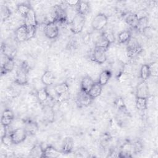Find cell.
I'll list each match as a JSON object with an SVG mask.
<instances>
[{"instance_id":"22","label":"cell","mask_w":158,"mask_h":158,"mask_svg":"<svg viewBox=\"0 0 158 158\" xmlns=\"http://www.w3.org/2000/svg\"><path fill=\"white\" fill-rule=\"evenodd\" d=\"M54 89H55L56 93L57 94V95L59 96V97L69 93V85L66 82H63V83L56 85L55 86H54Z\"/></svg>"},{"instance_id":"32","label":"cell","mask_w":158,"mask_h":158,"mask_svg":"<svg viewBox=\"0 0 158 158\" xmlns=\"http://www.w3.org/2000/svg\"><path fill=\"white\" fill-rule=\"evenodd\" d=\"M17 9V11L19 12V13L25 17V16L28 14V12L30 11V10L31 8L29 5L22 3V4H18Z\"/></svg>"},{"instance_id":"2","label":"cell","mask_w":158,"mask_h":158,"mask_svg":"<svg viewBox=\"0 0 158 158\" xmlns=\"http://www.w3.org/2000/svg\"><path fill=\"white\" fill-rule=\"evenodd\" d=\"M143 51L142 47L138 43V41L135 38L131 37L127 42V54L130 58L135 57Z\"/></svg>"},{"instance_id":"8","label":"cell","mask_w":158,"mask_h":158,"mask_svg":"<svg viewBox=\"0 0 158 158\" xmlns=\"http://www.w3.org/2000/svg\"><path fill=\"white\" fill-rule=\"evenodd\" d=\"M93 99L90 96L88 93L80 89L77 97V103L79 107H87L93 101Z\"/></svg>"},{"instance_id":"9","label":"cell","mask_w":158,"mask_h":158,"mask_svg":"<svg viewBox=\"0 0 158 158\" xmlns=\"http://www.w3.org/2000/svg\"><path fill=\"white\" fill-rule=\"evenodd\" d=\"M149 96V89L146 81H141L136 87V97L148 99Z\"/></svg>"},{"instance_id":"15","label":"cell","mask_w":158,"mask_h":158,"mask_svg":"<svg viewBox=\"0 0 158 158\" xmlns=\"http://www.w3.org/2000/svg\"><path fill=\"white\" fill-rule=\"evenodd\" d=\"M94 81L93 79L89 75H86L83 78L81 81V90L88 93L93 86Z\"/></svg>"},{"instance_id":"30","label":"cell","mask_w":158,"mask_h":158,"mask_svg":"<svg viewBox=\"0 0 158 158\" xmlns=\"http://www.w3.org/2000/svg\"><path fill=\"white\" fill-rule=\"evenodd\" d=\"M136 107L139 110H144L148 107V99L143 98H136Z\"/></svg>"},{"instance_id":"34","label":"cell","mask_w":158,"mask_h":158,"mask_svg":"<svg viewBox=\"0 0 158 158\" xmlns=\"http://www.w3.org/2000/svg\"><path fill=\"white\" fill-rule=\"evenodd\" d=\"M102 35L106 38V39L109 42L110 44H112L115 41V36L112 30H106L102 33Z\"/></svg>"},{"instance_id":"26","label":"cell","mask_w":158,"mask_h":158,"mask_svg":"<svg viewBox=\"0 0 158 158\" xmlns=\"http://www.w3.org/2000/svg\"><path fill=\"white\" fill-rule=\"evenodd\" d=\"M125 20L126 22L129 25H130L132 28L136 29L138 23V19L135 14H132V13L127 14V15H126L125 16Z\"/></svg>"},{"instance_id":"31","label":"cell","mask_w":158,"mask_h":158,"mask_svg":"<svg viewBox=\"0 0 158 158\" xmlns=\"http://www.w3.org/2000/svg\"><path fill=\"white\" fill-rule=\"evenodd\" d=\"M11 11L9 8L6 5L1 6V19L2 21H5L10 16Z\"/></svg>"},{"instance_id":"14","label":"cell","mask_w":158,"mask_h":158,"mask_svg":"<svg viewBox=\"0 0 158 158\" xmlns=\"http://www.w3.org/2000/svg\"><path fill=\"white\" fill-rule=\"evenodd\" d=\"M43 114L45 120L52 123L54 120V108L48 104H44L43 107Z\"/></svg>"},{"instance_id":"20","label":"cell","mask_w":158,"mask_h":158,"mask_svg":"<svg viewBox=\"0 0 158 158\" xmlns=\"http://www.w3.org/2000/svg\"><path fill=\"white\" fill-rule=\"evenodd\" d=\"M110 44L109 43V42L106 39V38L101 33V35H100L96 40L95 48H98L104 49L105 51H107Z\"/></svg>"},{"instance_id":"5","label":"cell","mask_w":158,"mask_h":158,"mask_svg":"<svg viewBox=\"0 0 158 158\" xmlns=\"http://www.w3.org/2000/svg\"><path fill=\"white\" fill-rule=\"evenodd\" d=\"M10 135L14 144H18L23 142L28 135L23 127H20L13 130L10 132Z\"/></svg>"},{"instance_id":"39","label":"cell","mask_w":158,"mask_h":158,"mask_svg":"<svg viewBox=\"0 0 158 158\" xmlns=\"http://www.w3.org/2000/svg\"><path fill=\"white\" fill-rule=\"evenodd\" d=\"M132 145H133V149L134 152H139L142 150L143 146L140 142L136 141L135 143L132 144Z\"/></svg>"},{"instance_id":"7","label":"cell","mask_w":158,"mask_h":158,"mask_svg":"<svg viewBox=\"0 0 158 158\" xmlns=\"http://www.w3.org/2000/svg\"><path fill=\"white\" fill-rule=\"evenodd\" d=\"M43 30L44 35L49 39H54L59 35V27L55 22L47 23Z\"/></svg>"},{"instance_id":"28","label":"cell","mask_w":158,"mask_h":158,"mask_svg":"<svg viewBox=\"0 0 158 158\" xmlns=\"http://www.w3.org/2000/svg\"><path fill=\"white\" fill-rule=\"evenodd\" d=\"M131 37V33L128 30H123L118 35V41L120 44L127 43Z\"/></svg>"},{"instance_id":"40","label":"cell","mask_w":158,"mask_h":158,"mask_svg":"<svg viewBox=\"0 0 158 158\" xmlns=\"http://www.w3.org/2000/svg\"><path fill=\"white\" fill-rule=\"evenodd\" d=\"M79 1H67L65 2L69 7H76L77 6Z\"/></svg>"},{"instance_id":"10","label":"cell","mask_w":158,"mask_h":158,"mask_svg":"<svg viewBox=\"0 0 158 158\" xmlns=\"http://www.w3.org/2000/svg\"><path fill=\"white\" fill-rule=\"evenodd\" d=\"M92 59L99 64L104 63L107 60L106 51L98 48H94L92 54Z\"/></svg>"},{"instance_id":"33","label":"cell","mask_w":158,"mask_h":158,"mask_svg":"<svg viewBox=\"0 0 158 158\" xmlns=\"http://www.w3.org/2000/svg\"><path fill=\"white\" fill-rule=\"evenodd\" d=\"M148 23H149V20H148V17H143V18L139 19L136 29L140 31H142L144 28H145L146 27L149 26Z\"/></svg>"},{"instance_id":"3","label":"cell","mask_w":158,"mask_h":158,"mask_svg":"<svg viewBox=\"0 0 158 158\" xmlns=\"http://www.w3.org/2000/svg\"><path fill=\"white\" fill-rule=\"evenodd\" d=\"M69 23L70 25V30L73 33H80L83 29L85 23V17L78 13Z\"/></svg>"},{"instance_id":"17","label":"cell","mask_w":158,"mask_h":158,"mask_svg":"<svg viewBox=\"0 0 158 158\" xmlns=\"http://www.w3.org/2000/svg\"><path fill=\"white\" fill-rule=\"evenodd\" d=\"M54 80H55L54 75L51 71H49V70L45 71L41 78V81L45 86L53 85Z\"/></svg>"},{"instance_id":"25","label":"cell","mask_w":158,"mask_h":158,"mask_svg":"<svg viewBox=\"0 0 158 158\" xmlns=\"http://www.w3.org/2000/svg\"><path fill=\"white\" fill-rule=\"evenodd\" d=\"M102 88V86L101 85H100L98 81L94 82L91 89L88 92V94L94 99L97 97H98L101 94Z\"/></svg>"},{"instance_id":"12","label":"cell","mask_w":158,"mask_h":158,"mask_svg":"<svg viewBox=\"0 0 158 158\" xmlns=\"http://www.w3.org/2000/svg\"><path fill=\"white\" fill-rule=\"evenodd\" d=\"M15 38L19 43L27 40V30L25 24L22 25L17 28L15 31Z\"/></svg>"},{"instance_id":"18","label":"cell","mask_w":158,"mask_h":158,"mask_svg":"<svg viewBox=\"0 0 158 158\" xmlns=\"http://www.w3.org/2000/svg\"><path fill=\"white\" fill-rule=\"evenodd\" d=\"M73 139L71 137H66L62 144V152L64 154L70 153L73 148Z\"/></svg>"},{"instance_id":"29","label":"cell","mask_w":158,"mask_h":158,"mask_svg":"<svg viewBox=\"0 0 158 158\" xmlns=\"http://www.w3.org/2000/svg\"><path fill=\"white\" fill-rule=\"evenodd\" d=\"M150 76L149 65L143 64L140 69V77L142 79V81H146Z\"/></svg>"},{"instance_id":"13","label":"cell","mask_w":158,"mask_h":158,"mask_svg":"<svg viewBox=\"0 0 158 158\" xmlns=\"http://www.w3.org/2000/svg\"><path fill=\"white\" fill-rule=\"evenodd\" d=\"M23 128L27 135H35L38 131V125L37 123L30 120L24 122Z\"/></svg>"},{"instance_id":"38","label":"cell","mask_w":158,"mask_h":158,"mask_svg":"<svg viewBox=\"0 0 158 158\" xmlns=\"http://www.w3.org/2000/svg\"><path fill=\"white\" fill-rule=\"evenodd\" d=\"M149 71H150V75L156 77L157 75V69H158L157 62H154L149 65Z\"/></svg>"},{"instance_id":"23","label":"cell","mask_w":158,"mask_h":158,"mask_svg":"<svg viewBox=\"0 0 158 158\" xmlns=\"http://www.w3.org/2000/svg\"><path fill=\"white\" fill-rule=\"evenodd\" d=\"M111 75H112V73L110 70H104L101 72L99 76V79L98 82L102 86H104L107 83V82L110 80Z\"/></svg>"},{"instance_id":"19","label":"cell","mask_w":158,"mask_h":158,"mask_svg":"<svg viewBox=\"0 0 158 158\" xmlns=\"http://www.w3.org/2000/svg\"><path fill=\"white\" fill-rule=\"evenodd\" d=\"M30 157H44V150L41 144H35L30 151Z\"/></svg>"},{"instance_id":"1","label":"cell","mask_w":158,"mask_h":158,"mask_svg":"<svg viewBox=\"0 0 158 158\" xmlns=\"http://www.w3.org/2000/svg\"><path fill=\"white\" fill-rule=\"evenodd\" d=\"M29 67L28 64L23 62L16 72L15 83L19 85H25L28 83V73Z\"/></svg>"},{"instance_id":"37","label":"cell","mask_w":158,"mask_h":158,"mask_svg":"<svg viewBox=\"0 0 158 158\" xmlns=\"http://www.w3.org/2000/svg\"><path fill=\"white\" fill-rule=\"evenodd\" d=\"M154 31V29L152 27H151V26H148L147 27L144 28L141 32L146 37H147L148 38H151L153 36Z\"/></svg>"},{"instance_id":"36","label":"cell","mask_w":158,"mask_h":158,"mask_svg":"<svg viewBox=\"0 0 158 158\" xmlns=\"http://www.w3.org/2000/svg\"><path fill=\"white\" fill-rule=\"evenodd\" d=\"M27 40L31 39L35 35L36 32V27L27 25Z\"/></svg>"},{"instance_id":"11","label":"cell","mask_w":158,"mask_h":158,"mask_svg":"<svg viewBox=\"0 0 158 158\" xmlns=\"http://www.w3.org/2000/svg\"><path fill=\"white\" fill-rule=\"evenodd\" d=\"M14 120V114L10 109H7L2 112L1 119V124L8 127L10 125Z\"/></svg>"},{"instance_id":"27","label":"cell","mask_w":158,"mask_h":158,"mask_svg":"<svg viewBox=\"0 0 158 158\" xmlns=\"http://www.w3.org/2000/svg\"><path fill=\"white\" fill-rule=\"evenodd\" d=\"M89 5L86 1H79V2L77 6V12L83 15H85L89 11Z\"/></svg>"},{"instance_id":"16","label":"cell","mask_w":158,"mask_h":158,"mask_svg":"<svg viewBox=\"0 0 158 158\" xmlns=\"http://www.w3.org/2000/svg\"><path fill=\"white\" fill-rule=\"evenodd\" d=\"M25 23L24 24L27 25H31L36 27L38 25V21L36 19V16L35 12L31 8L28 14L25 16Z\"/></svg>"},{"instance_id":"4","label":"cell","mask_w":158,"mask_h":158,"mask_svg":"<svg viewBox=\"0 0 158 158\" xmlns=\"http://www.w3.org/2000/svg\"><path fill=\"white\" fill-rule=\"evenodd\" d=\"M108 22L107 17L102 13L97 14L91 22V26L93 29L97 31L102 30L107 25Z\"/></svg>"},{"instance_id":"21","label":"cell","mask_w":158,"mask_h":158,"mask_svg":"<svg viewBox=\"0 0 158 158\" xmlns=\"http://www.w3.org/2000/svg\"><path fill=\"white\" fill-rule=\"evenodd\" d=\"M60 152L54 147L48 145L44 149V157H57L60 156Z\"/></svg>"},{"instance_id":"35","label":"cell","mask_w":158,"mask_h":158,"mask_svg":"<svg viewBox=\"0 0 158 158\" xmlns=\"http://www.w3.org/2000/svg\"><path fill=\"white\" fill-rule=\"evenodd\" d=\"M1 141H2V143H3V144L6 146H10L14 144L10 133V134L7 133L6 135H4V136L1 137Z\"/></svg>"},{"instance_id":"41","label":"cell","mask_w":158,"mask_h":158,"mask_svg":"<svg viewBox=\"0 0 158 158\" xmlns=\"http://www.w3.org/2000/svg\"><path fill=\"white\" fill-rule=\"evenodd\" d=\"M7 126L1 124V137H2L6 134H7Z\"/></svg>"},{"instance_id":"6","label":"cell","mask_w":158,"mask_h":158,"mask_svg":"<svg viewBox=\"0 0 158 158\" xmlns=\"http://www.w3.org/2000/svg\"><path fill=\"white\" fill-rule=\"evenodd\" d=\"M15 66L14 60L12 58H9L5 55L1 56V75H4L11 72Z\"/></svg>"},{"instance_id":"24","label":"cell","mask_w":158,"mask_h":158,"mask_svg":"<svg viewBox=\"0 0 158 158\" xmlns=\"http://www.w3.org/2000/svg\"><path fill=\"white\" fill-rule=\"evenodd\" d=\"M36 97L39 102L41 103H43L48 100V99L49 98V96L46 86L37 90Z\"/></svg>"}]
</instances>
